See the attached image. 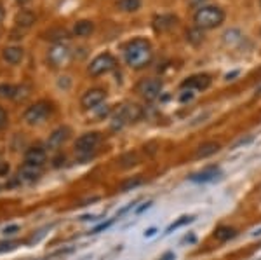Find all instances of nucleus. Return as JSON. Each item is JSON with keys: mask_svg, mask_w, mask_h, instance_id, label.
I'll return each instance as SVG.
<instances>
[{"mask_svg": "<svg viewBox=\"0 0 261 260\" xmlns=\"http://www.w3.org/2000/svg\"><path fill=\"white\" fill-rule=\"evenodd\" d=\"M125 63L134 70L146 68L153 60V48L146 39H133L124 49Z\"/></svg>", "mask_w": 261, "mask_h": 260, "instance_id": "obj_1", "label": "nucleus"}, {"mask_svg": "<svg viewBox=\"0 0 261 260\" xmlns=\"http://www.w3.org/2000/svg\"><path fill=\"white\" fill-rule=\"evenodd\" d=\"M193 21H195V27L202 30H213L225 21V12L218 6H204L195 11Z\"/></svg>", "mask_w": 261, "mask_h": 260, "instance_id": "obj_2", "label": "nucleus"}, {"mask_svg": "<svg viewBox=\"0 0 261 260\" xmlns=\"http://www.w3.org/2000/svg\"><path fill=\"white\" fill-rule=\"evenodd\" d=\"M141 117H143V110H141L140 105H136V103L120 105V107L115 110V114H113V129H117V128L120 129L127 124L138 123Z\"/></svg>", "mask_w": 261, "mask_h": 260, "instance_id": "obj_3", "label": "nucleus"}, {"mask_svg": "<svg viewBox=\"0 0 261 260\" xmlns=\"http://www.w3.org/2000/svg\"><path fill=\"white\" fill-rule=\"evenodd\" d=\"M99 141H101V135L96 131L84 133L82 136H79L77 141H75V152H77V157L82 159V161L92 157L94 150L98 149Z\"/></svg>", "mask_w": 261, "mask_h": 260, "instance_id": "obj_4", "label": "nucleus"}, {"mask_svg": "<svg viewBox=\"0 0 261 260\" xmlns=\"http://www.w3.org/2000/svg\"><path fill=\"white\" fill-rule=\"evenodd\" d=\"M50 114H53V105L49 102H37L24 110L23 119L30 126H37L45 123L47 117H50Z\"/></svg>", "mask_w": 261, "mask_h": 260, "instance_id": "obj_5", "label": "nucleus"}, {"mask_svg": "<svg viewBox=\"0 0 261 260\" xmlns=\"http://www.w3.org/2000/svg\"><path fill=\"white\" fill-rule=\"evenodd\" d=\"M115 66H117V60L113 58V54L101 53L89 63V66H87V72H89L92 77H99V75H105V74L112 72Z\"/></svg>", "mask_w": 261, "mask_h": 260, "instance_id": "obj_6", "label": "nucleus"}, {"mask_svg": "<svg viewBox=\"0 0 261 260\" xmlns=\"http://www.w3.org/2000/svg\"><path fill=\"white\" fill-rule=\"evenodd\" d=\"M136 91L146 102H153L162 93V81L161 79H143L136 86Z\"/></svg>", "mask_w": 261, "mask_h": 260, "instance_id": "obj_7", "label": "nucleus"}, {"mask_svg": "<svg viewBox=\"0 0 261 260\" xmlns=\"http://www.w3.org/2000/svg\"><path fill=\"white\" fill-rule=\"evenodd\" d=\"M71 60V51L68 45L61 44H54L47 53V61L53 66H65L66 63Z\"/></svg>", "mask_w": 261, "mask_h": 260, "instance_id": "obj_8", "label": "nucleus"}, {"mask_svg": "<svg viewBox=\"0 0 261 260\" xmlns=\"http://www.w3.org/2000/svg\"><path fill=\"white\" fill-rule=\"evenodd\" d=\"M105 98H107V91L101 89V87H92V89L84 93L81 105L86 110H94V108H98L105 102Z\"/></svg>", "mask_w": 261, "mask_h": 260, "instance_id": "obj_9", "label": "nucleus"}, {"mask_svg": "<svg viewBox=\"0 0 261 260\" xmlns=\"http://www.w3.org/2000/svg\"><path fill=\"white\" fill-rule=\"evenodd\" d=\"M211 86V77L207 74H197L192 77L185 79L181 82V89H188V91H204Z\"/></svg>", "mask_w": 261, "mask_h": 260, "instance_id": "obj_10", "label": "nucleus"}, {"mask_svg": "<svg viewBox=\"0 0 261 260\" xmlns=\"http://www.w3.org/2000/svg\"><path fill=\"white\" fill-rule=\"evenodd\" d=\"M28 93V87L23 86H11V84H0V98H9V100H24Z\"/></svg>", "mask_w": 261, "mask_h": 260, "instance_id": "obj_11", "label": "nucleus"}, {"mask_svg": "<svg viewBox=\"0 0 261 260\" xmlns=\"http://www.w3.org/2000/svg\"><path fill=\"white\" fill-rule=\"evenodd\" d=\"M42 168H44V166H37V164H28V162H23V166L19 168V173H18L19 182L32 183V182H35V180H39V177L42 175Z\"/></svg>", "mask_w": 261, "mask_h": 260, "instance_id": "obj_12", "label": "nucleus"}, {"mask_svg": "<svg viewBox=\"0 0 261 260\" xmlns=\"http://www.w3.org/2000/svg\"><path fill=\"white\" fill-rule=\"evenodd\" d=\"M70 128H66V126H61V128L54 129L53 135L49 136L47 140V149H60V147H63V144H66V140L70 138Z\"/></svg>", "mask_w": 261, "mask_h": 260, "instance_id": "obj_13", "label": "nucleus"}, {"mask_svg": "<svg viewBox=\"0 0 261 260\" xmlns=\"http://www.w3.org/2000/svg\"><path fill=\"white\" fill-rule=\"evenodd\" d=\"M45 159H47V152H45V149H42L39 145L30 147V149L24 152V162H28V164L44 166Z\"/></svg>", "mask_w": 261, "mask_h": 260, "instance_id": "obj_14", "label": "nucleus"}, {"mask_svg": "<svg viewBox=\"0 0 261 260\" xmlns=\"http://www.w3.org/2000/svg\"><path fill=\"white\" fill-rule=\"evenodd\" d=\"M220 175H221L220 168L209 166V168H205V170L199 171V173H193L190 177V180H192V182H195V183H207V182H214V180L220 177Z\"/></svg>", "mask_w": 261, "mask_h": 260, "instance_id": "obj_15", "label": "nucleus"}, {"mask_svg": "<svg viewBox=\"0 0 261 260\" xmlns=\"http://www.w3.org/2000/svg\"><path fill=\"white\" fill-rule=\"evenodd\" d=\"M2 58L6 60L9 65H19L24 58V51L19 45H9L2 51Z\"/></svg>", "mask_w": 261, "mask_h": 260, "instance_id": "obj_16", "label": "nucleus"}, {"mask_svg": "<svg viewBox=\"0 0 261 260\" xmlns=\"http://www.w3.org/2000/svg\"><path fill=\"white\" fill-rule=\"evenodd\" d=\"M220 144L216 141H205V144L199 145V149L195 150V157L197 159H205V157H211L216 152H220Z\"/></svg>", "mask_w": 261, "mask_h": 260, "instance_id": "obj_17", "label": "nucleus"}, {"mask_svg": "<svg viewBox=\"0 0 261 260\" xmlns=\"http://www.w3.org/2000/svg\"><path fill=\"white\" fill-rule=\"evenodd\" d=\"M176 19L174 16L171 14H162V16H157V18L153 19V27L157 32H166V30H171V28H174L176 25Z\"/></svg>", "mask_w": 261, "mask_h": 260, "instance_id": "obj_18", "label": "nucleus"}, {"mask_svg": "<svg viewBox=\"0 0 261 260\" xmlns=\"http://www.w3.org/2000/svg\"><path fill=\"white\" fill-rule=\"evenodd\" d=\"M94 32V23L89 19H81L73 25V35L75 37H89Z\"/></svg>", "mask_w": 261, "mask_h": 260, "instance_id": "obj_19", "label": "nucleus"}, {"mask_svg": "<svg viewBox=\"0 0 261 260\" xmlns=\"http://www.w3.org/2000/svg\"><path fill=\"white\" fill-rule=\"evenodd\" d=\"M235 236H237V230L233 227H230V225H221V227H218L214 230V240L220 243H226V241L233 240Z\"/></svg>", "mask_w": 261, "mask_h": 260, "instance_id": "obj_20", "label": "nucleus"}, {"mask_svg": "<svg viewBox=\"0 0 261 260\" xmlns=\"http://www.w3.org/2000/svg\"><path fill=\"white\" fill-rule=\"evenodd\" d=\"M35 23V14L28 9H21L18 14H16V25L19 28H30L32 25Z\"/></svg>", "mask_w": 261, "mask_h": 260, "instance_id": "obj_21", "label": "nucleus"}, {"mask_svg": "<svg viewBox=\"0 0 261 260\" xmlns=\"http://www.w3.org/2000/svg\"><path fill=\"white\" fill-rule=\"evenodd\" d=\"M223 37H225V44L228 48H239L244 42V33L241 30H228Z\"/></svg>", "mask_w": 261, "mask_h": 260, "instance_id": "obj_22", "label": "nucleus"}, {"mask_svg": "<svg viewBox=\"0 0 261 260\" xmlns=\"http://www.w3.org/2000/svg\"><path fill=\"white\" fill-rule=\"evenodd\" d=\"M187 40L190 42L192 45H199L204 42V32H202V28L195 27V28H190V30H187Z\"/></svg>", "mask_w": 261, "mask_h": 260, "instance_id": "obj_23", "label": "nucleus"}, {"mask_svg": "<svg viewBox=\"0 0 261 260\" xmlns=\"http://www.w3.org/2000/svg\"><path fill=\"white\" fill-rule=\"evenodd\" d=\"M117 7L124 12H136L141 7V0H119Z\"/></svg>", "mask_w": 261, "mask_h": 260, "instance_id": "obj_24", "label": "nucleus"}, {"mask_svg": "<svg viewBox=\"0 0 261 260\" xmlns=\"http://www.w3.org/2000/svg\"><path fill=\"white\" fill-rule=\"evenodd\" d=\"M190 222H193V217H181L179 220H176V222H172V224L167 227L166 230V234H169L172 232L174 229H179V227H183V225H187V224H190Z\"/></svg>", "mask_w": 261, "mask_h": 260, "instance_id": "obj_25", "label": "nucleus"}, {"mask_svg": "<svg viewBox=\"0 0 261 260\" xmlns=\"http://www.w3.org/2000/svg\"><path fill=\"white\" fill-rule=\"evenodd\" d=\"M141 183H143V180L141 178H129L127 180V182H124V183H122V185H120V188H122V191H129V188H134V187H138V185H141Z\"/></svg>", "mask_w": 261, "mask_h": 260, "instance_id": "obj_26", "label": "nucleus"}, {"mask_svg": "<svg viewBox=\"0 0 261 260\" xmlns=\"http://www.w3.org/2000/svg\"><path fill=\"white\" fill-rule=\"evenodd\" d=\"M7 124H9V114L6 112V108L0 107V129H4Z\"/></svg>", "mask_w": 261, "mask_h": 260, "instance_id": "obj_27", "label": "nucleus"}, {"mask_svg": "<svg viewBox=\"0 0 261 260\" xmlns=\"http://www.w3.org/2000/svg\"><path fill=\"white\" fill-rule=\"evenodd\" d=\"M113 224V219L112 220H108V222H105V224H99L98 227H94L91 230V234H98V232H101V230H105V229H108L110 225Z\"/></svg>", "mask_w": 261, "mask_h": 260, "instance_id": "obj_28", "label": "nucleus"}, {"mask_svg": "<svg viewBox=\"0 0 261 260\" xmlns=\"http://www.w3.org/2000/svg\"><path fill=\"white\" fill-rule=\"evenodd\" d=\"M19 230V225H9V227L4 229V234L6 236H12V234H16Z\"/></svg>", "mask_w": 261, "mask_h": 260, "instance_id": "obj_29", "label": "nucleus"}, {"mask_svg": "<svg viewBox=\"0 0 261 260\" xmlns=\"http://www.w3.org/2000/svg\"><path fill=\"white\" fill-rule=\"evenodd\" d=\"M205 2H207V0H190V4L193 7H197V9H199V7H204Z\"/></svg>", "mask_w": 261, "mask_h": 260, "instance_id": "obj_30", "label": "nucleus"}, {"mask_svg": "<svg viewBox=\"0 0 261 260\" xmlns=\"http://www.w3.org/2000/svg\"><path fill=\"white\" fill-rule=\"evenodd\" d=\"M14 243H7V245H6V243H4V245H0V251H6V250H11V248H14Z\"/></svg>", "mask_w": 261, "mask_h": 260, "instance_id": "obj_31", "label": "nucleus"}, {"mask_svg": "<svg viewBox=\"0 0 261 260\" xmlns=\"http://www.w3.org/2000/svg\"><path fill=\"white\" fill-rule=\"evenodd\" d=\"M251 140H252V136H247V138H246V140H244V138H242V140H239V141H237V144H235L233 147H239V145H246V144H249V141H251Z\"/></svg>", "mask_w": 261, "mask_h": 260, "instance_id": "obj_32", "label": "nucleus"}, {"mask_svg": "<svg viewBox=\"0 0 261 260\" xmlns=\"http://www.w3.org/2000/svg\"><path fill=\"white\" fill-rule=\"evenodd\" d=\"M155 232H157V229H155V227H151V229H148V230H146V232H145V238H151Z\"/></svg>", "mask_w": 261, "mask_h": 260, "instance_id": "obj_33", "label": "nucleus"}, {"mask_svg": "<svg viewBox=\"0 0 261 260\" xmlns=\"http://www.w3.org/2000/svg\"><path fill=\"white\" fill-rule=\"evenodd\" d=\"M150 206H151V201H148V203H145V204H143L141 208H138V211H136V213H141V211H145V209H146V208H150Z\"/></svg>", "mask_w": 261, "mask_h": 260, "instance_id": "obj_34", "label": "nucleus"}, {"mask_svg": "<svg viewBox=\"0 0 261 260\" xmlns=\"http://www.w3.org/2000/svg\"><path fill=\"white\" fill-rule=\"evenodd\" d=\"M161 260H174V253H166Z\"/></svg>", "mask_w": 261, "mask_h": 260, "instance_id": "obj_35", "label": "nucleus"}, {"mask_svg": "<svg viewBox=\"0 0 261 260\" xmlns=\"http://www.w3.org/2000/svg\"><path fill=\"white\" fill-rule=\"evenodd\" d=\"M239 72H231V74H226V81H230V79H233V77H237Z\"/></svg>", "mask_w": 261, "mask_h": 260, "instance_id": "obj_36", "label": "nucleus"}, {"mask_svg": "<svg viewBox=\"0 0 261 260\" xmlns=\"http://www.w3.org/2000/svg\"><path fill=\"white\" fill-rule=\"evenodd\" d=\"M4 19V9H2V6H0V21Z\"/></svg>", "mask_w": 261, "mask_h": 260, "instance_id": "obj_37", "label": "nucleus"}, {"mask_svg": "<svg viewBox=\"0 0 261 260\" xmlns=\"http://www.w3.org/2000/svg\"><path fill=\"white\" fill-rule=\"evenodd\" d=\"M16 2H18V4H21V6H23V4H24V2H28V0H16Z\"/></svg>", "mask_w": 261, "mask_h": 260, "instance_id": "obj_38", "label": "nucleus"}, {"mask_svg": "<svg viewBox=\"0 0 261 260\" xmlns=\"http://www.w3.org/2000/svg\"><path fill=\"white\" fill-rule=\"evenodd\" d=\"M254 236H261V229L256 230V232H254Z\"/></svg>", "mask_w": 261, "mask_h": 260, "instance_id": "obj_39", "label": "nucleus"}, {"mask_svg": "<svg viewBox=\"0 0 261 260\" xmlns=\"http://www.w3.org/2000/svg\"><path fill=\"white\" fill-rule=\"evenodd\" d=\"M256 93H258V94H261V87H259V89H258V91H256Z\"/></svg>", "mask_w": 261, "mask_h": 260, "instance_id": "obj_40", "label": "nucleus"}, {"mask_svg": "<svg viewBox=\"0 0 261 260\" xmlns=\"http://www.w3.org/2000/svg\"><path fill=\"white\" fill-rule=\"evenodd\" d=\"M259 4H261V0H259Z\"/></svg>", "mask_w": 261, "mask_h": 260, "instance_id": "obj_41", "label": "nucleus"}]
</instances>
